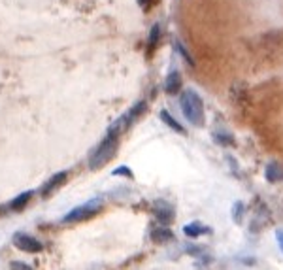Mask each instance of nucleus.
I'll list each match as a JSON object with an SVG mask.
<instances>
[{"label": "nucleus", "mask_w": 283, "mask_h": 270, "mask_svg": "<svg viewBox=\"0 0 283 270\" xmlns=\"http://www.w3.org/2000/svg\"><path fill=\"white\" fill-rule=\"evenodd\" d=\"M123 131L125 129L119 119L108 129V134L104 136V140H102V142L95 148V151L89 155V166H91L92 170H99L100 166H104V164L113 157L117 145H119V136H121V132Z\"/></svg>", "instance_id": "1"}, {"label": "nucleus", "mask_w": 283, "mask_h": 270, "mask_svg": "<svg viewBox=\"0 0 283 270\" xmlns=\"http://www.w3.org/2000/svg\"><path fill=\"white\" fill-rule=\"evenodd\" d=\"M179 104H181V112H183L185 119L189 123H193L195 127L204 125V102L193 89H187L181 93Z\"/></svg>", "instance_id": "2"}, {"label": "nucleus", "mask_w": 283, "mask_h": 270, "mask_svg": "<svg viewBox=\"0 0 283 270\" xmlns=\"http://www.w3.org/2000/svg\"><path fill=\"white\" fill-rule=\"evenodd\" d=\"M100 210V199H92V201L85 202V204H81V206L74 208V210H70L66 215H64V223H76V221H81V219H87V217H91L95 215L97 212Z\"/></svg>", "instance_id": "3"}, {"label": "nucleus", "mask_w": 283, "mask_h": 270, "mask_svg": "<svg viewBox=\"0 0 283 270\" xmlns=\"http://www.w3.org/2000/svg\"><path fill=\"white\" fill-rule=\"evenodd\" d=\"M13 244L17 246L19 250H23V252H27V253H38V252H42V248H43V244L40 240H36L34 236H31V234H27V233L13 234Z\"/></svg>", "instance_id": "4"}, {"label": "nucleus", "mask_w": 283, "mask_h": 270, "mask_svg": "<svg viewBox=\"0 0 283 270\" xmlns=\"http://www.w3.org/2000/svg\"><path fill=\"white\" fill-rule=\"evenodd\" d=\"M155 215L162 225H170L174 221V208L167 201H157L155 202Z\"/></svg>", "instance_id": "5"}, {"label": "nucleus", "mask_w": 283, "mask_h": 270, "mask_svg": "<svg viewBox=\"0 0 283 270\" xmlns=\"http://www.w3.org/2000/svg\"><path fill=\"white\" fill-rule=\"evenodd\" d=\"M265 178L268 180L270 183H277V182H283V166L276 161L266 164L265 168Z\"/></svg>", "instance_id": "6"}, {"label": "nucleus", "mask_w": 283, "mask_h": 270, "mask_svg": "<svg viewBox=\"0 0 283 270\" xmlns=\"http://www.w3.org/2000/svg\"><path fill=\"white\" fill-rule=\"evenodd\" d=\"M179 89H181V74H179L178 70H172L168 74L167 82H164V91L168 94H178Z\"/></svg>", "instance_id": "7"}, {"label": "nucleus", "mask_w": 283, "mask_h": 270, "mask_svg": "<svg viewBox=\"0 0 283 270\" xmlns=\"http://www.w3.org/2000/svg\"><path fill=\"white\" fill-rule=\"evenodd\" d=\"M183 233L187 234L189 238H198V236H202V234H209L211 231H209V227L202 225L200 221H193V223L183 227Z\"/></svg>", "instance_id": "8"}, {"label": "nucleus", "mask_w": 283, "mask_h": 270, "mask_svg": "<svg viewBox=\"0 0 283 270\" xmlns=\"http://www.w3.org/2000/svg\"><path fill=\"white\" fill-rule=\"evenodd\" d=\"M64 180H66V172H61V174H57V176H53L50 180V182L45 183L42 187V195L43 197H48V195H51V191L53 189H57L59 185H62L64 183Z\"/></svg>", "instance_id": "9"}, {"label": "nucleus", "mask_w": 283, "mask_h": 270, "mask_svg": "<svg viewBox=\"0 0 283 270\" xmlns=\"http://www.w3.org/2000/svg\"><path fill=\"white\" fill-rule=\"evenodd\" d=\"M151 238H153V242H157V244H164V242L174 240V234L168 231L167 227H159V229H153Z\"/></svg>", "instance_id": "10"}, {"label": "nucleus", "mask_w": 283, "mask_h": 270, "mask_svg": "<svg viewBox=\"0 0 283 270\" xmlns=\"http://www.w3.org/2000/svg\"><path fill=\"white\" fill-rule=\"evenodd\" d=\"M160 119L164 121V123H167V125L170 127V129H174L176 132H179V134H185V129H183L181 125H179L178 121L174 119V117L167 112V110H162V112H160Z\"/></svg>", "instance_id": "11"}, {"label": "nucleus", "mask_w": 283, "mask_h": 270, "mask_svg": "<svg viewBox=\"0 0 283 270\" xmlns=\"http://www.w3.org/2000/svg\"><path fill=\"white\" fill-rule=\"evenodd\" d=\"M159 38H160V25L155 23L149 31V38H148V47L149 50H155V45L159 44Z\"/></svg>", "instance_id": "12"}, {"label": "nucleus", "mask_w": 283, "mask_h": 270, "mask_svg": "<svg viewBox=\"0 0 283 270\" xmlns=\"http://www.w3.org/2000/svg\"><path fill=\"white\" fill-rule=\"evenodd\" d=\"M31 197H32L31 191H29V193H21V195H19L17 199H13L12 204H10V206H12V210H21V208L25 206L27 202L31 201Z\"/></svg>", "instance_id": "13"}, {"label": "nucleus", "mask_w": 283, "mask_h": 270, "mask_svg": "<svg viewBox=\"0 0 283 270\" xmlns=\"http://www.w3.org/2000/svg\"><path fill=\"white\" fill-rule=\"evenodd\" d=\"M176 50H178V53H179V55L183 57L185 61H187V63L191 64V66H193V64H195V63H193L191 55H189V53H187V50H185V47H183V44H181V42H176Z\"/></svg>", "instance_id": "14"}, {"label": "nucleus", "mask_w": 283, "mask_h": 270, "mask_svg": "<svg viewBox=\"0 0 283 270\" xmlns=\"http://www.w3.org/2000/svg\"><path fill=\"white\" fill-rule=\"evenodd\" d=\"M234 221H236V223H242V212H244V204H242V202H236V204H234Z\"/></svg>", "instance_id": "15"}, {"label": "nucleus", "mask_w": 283, "mask_h": 270, "mask_svg": "<svg viewBox=\"0 0 283 270\" xmlns=\"http://www.w3.org/2000/svg\"><path fill=\"white\" fill-rule=\"evenodd\" d=\"M276 240H277L279 250H281V253H283V231H281V229H277V231H276Z\"/></svg>", "instance_id": "16"}, {"label": "nucleus", "mask_w": 283, "mask_h": 270, "mask_svg": "<svg viewBox=\"0 0 283 270\" xmlns=\"http://www.w3.org/2000/svg\"><path fill=\"white\" fill-rule=\"evenodd\" d=\"M151 2H153V0H138V4H140V6L144 8V10H148Z\"/></svg>", "instance_id": "17"}]
</instances>
